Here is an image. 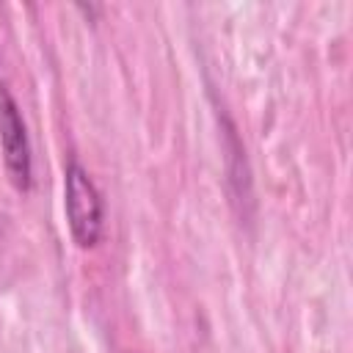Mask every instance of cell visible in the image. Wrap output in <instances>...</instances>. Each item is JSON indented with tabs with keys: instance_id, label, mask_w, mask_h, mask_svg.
Instances as JSON below:
<instances>
[{
	"instance_id": "cell-1",
	"label": "cell",
	"mask_w": 353,
	"mask_h": 353,
	"mask_svg": "<svg viewBox=\"0 0 353 353\" xmlns=\"http://www.w3.org/2000/svg\"><path fill=\"white\" fill-rule=\"evenodd\" d=\"M63 207H66V223L72 240L80 248H94L102 237L105 204L94 179L77 160H69L63 174Z\"/></svg>"
},
{
	"instance_id": "cell-2",
	"label": "cell",
	"mask_w": 353,
	"mask_h": 353,
	"mask_svg": "<svg viewBox=\"0 0 353 353\" xmlns=\"http://www.w3.org/2000/svg\"><path fill=\"white\" fill-rule=\"evenodd\" d=\"M0 149H3V163H6L11 185L28 193L33 185L30 141H28L25 121L19 116V105L14 102L6 85H0Z\"/></svg>"
}]
</instances>
